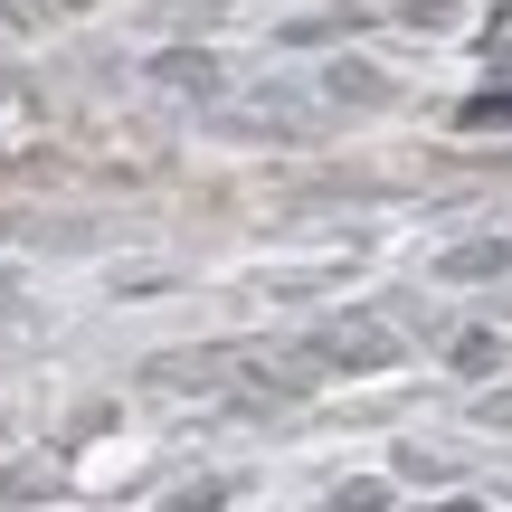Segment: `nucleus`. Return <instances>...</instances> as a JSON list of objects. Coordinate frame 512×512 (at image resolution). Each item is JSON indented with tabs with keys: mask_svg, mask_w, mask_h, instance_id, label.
Segmentation results:
<instances>
[{
	"mask_svg": "<svg viewBox=\"0 0 512 512\" xmlns=\"http://www.w3.org/2000/svg\"><path fill=\"white\" fill-rule=\"evenodd\" d=\"M465 124H512V95H475V105H465Z\"/></svg>",
	"mask_w": 512,
	"mask_h": 512,
	"instance_id": "obj_1",
	"label": "nucleus"
}]
</instances>
